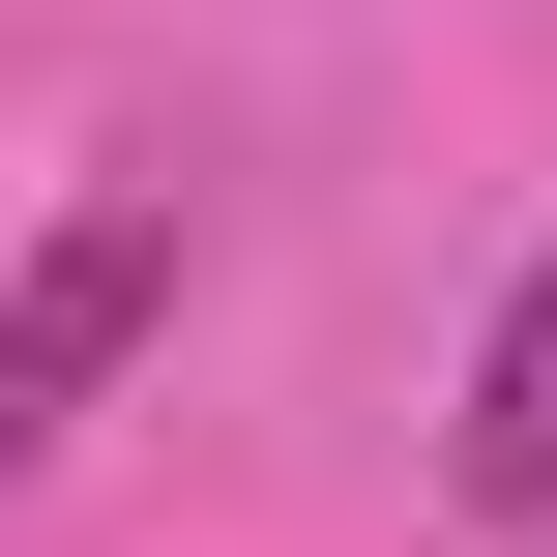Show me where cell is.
Wrapping results in <instances>:
<instances>
[{"label":"cell","mask_w":557,"mask_h":557,"mask_svg":"<svg viewBox=\"0 0 557 557\" xmlns=\"http://www.w3.org/2000/svg\"><path fill=\"white\" fill-rule=\"evenodd\" d=\"M147 323H176V206L117 176V206H59V235L0 264V470H29V441H59V411H88Z\"/></svg>","instance_id":"cell-1"},{"label":"cell","mask_w":557,"mask_h":557,"mask_svg":"<svg viewBox=\"0 0 557 557\" xmlns=\"http://www.w3.org/2000/svg\"><path fill=\"white\" fill-rule=\"evenodd\" d=\"M470 499H529V529H557V264L499 294V352H470Z\"/></svg>","instance_id":"cell-2"}]
</instances>
